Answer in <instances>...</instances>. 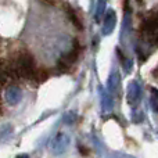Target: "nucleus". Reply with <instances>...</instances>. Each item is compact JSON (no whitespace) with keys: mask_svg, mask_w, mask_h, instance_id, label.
I'll return each instance as SVG.
<instances>
[{"mask_svg":"<svg viewBox=\"0 0 158 158\" xmlns=\"http://www.w3.org/2000/svg\"><path fill=\"white\" fill-rule=\"evenodd\" d=\"M79 52H81V46L78 44V42H75V44L71 49V52H68L65 56H63V57L60 58V61H58V68H60L61 71H67V69L71 68L72 64L77 61Z\"/></svg>","mask_w":158,"mask_h":158,"instance_id":"nucleus-3","label":"nucleus"},{"mask_svg":"<svg viewBox=\"0 0 158 158\" xmlns=\"http://www.w3.org/2000/svg\"><path fill=\"white\" fill-rule=\"evenodd\" d=\"M115 27H117V14L114 10H107L103 21V33L110 35V33L114 32Z\"/></svg>","mask_w":158,"mask_h":158,"instance_id":"nucleus-4","label":"nucleus"},{"mask_svg":"<svg viewBox=\"0 0 158 158\" xmlns=\"http://www.w3.org/2000/svg\"><path fill=\"white\" fill-rule=\"evenodd\" d=\"M10 67L11 75H13V79H33L36 72V65H35V60L31 56V53L28 52H21L15 56L13 61L8 64Z\"/></svg>","mask_w":158,"mask_h":158,"instance_id":"nucleus-1","label":"nucleus"},{"mask_svg":"<svg viewBox=\"0 0 158 158\" xmlns=\"http://www.w3.org/2000/svg\"><path fill=\"white\" fill-rule=\"evenodd\" d=\"M64 8H65V13H67V15H68V18L71 19V22L75 25V27L78 28V29H82V22H81V19H79V15L77 14V11H75V8L74 7H71V6L68 4V3H65V6H64Z\"/></svg>","mask_w":158,"mask_h":158,"instance_id":"nucleus-5","label":"nucleus"},{"mask_svg":"<svg viewBox=\"0 0 158 158\" xmlns=\"http://www.w3.org/2000/svg\"><path fill=\"white\" fill-rule=\"evenodd\" d=\"M142 32L148 43L158 46V15L146 19V22L142 27Z\"/></svg>","mask_w":158,"mask_h":158,"instance_id":"nucleus-2","label":"nucleus"},{"mask_svg":"<svg viewBox=\"0 0 158 158\" xmlns=\"http://www.w3.org/2000/svg\"><path fill=\"white\" fill-rule=\"evenodd\" d=\"M49 77V72L46 71V69L43 68H38L35 72V77H33V81H36L38 83H40V82H44Z\"/></svg>","mask_w":158,"mask_h":158,"instance_id":"nucleus-6","label":"nucleus"}]
</instances>
